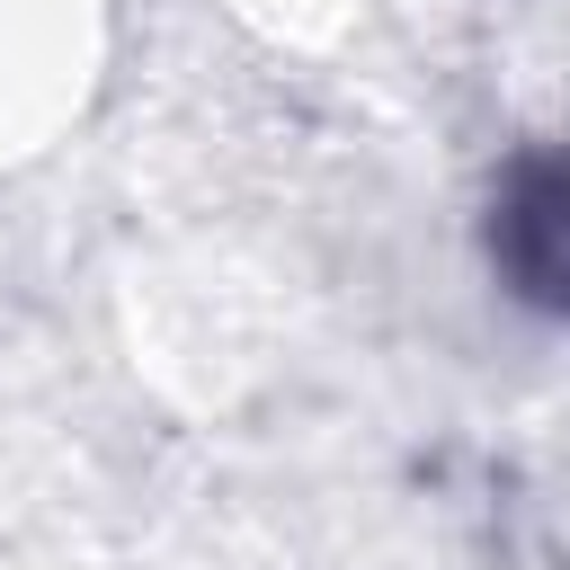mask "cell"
Segmentation results:
<instances>
[{
	"label": "cell",
	"mask_w": 570,
	"mask_h": 570,
	"mask_svg": "<svg viewBox=\"0 0 570 570\" xmlns=\"http://www.w3.org/2000/svg\"><path fill=\"white\" fill-rule=\"evenodd\" d=\"M508 267L525 276V294L570 303V169L517 187V205H508Z\"/></svg>",
	"instance_id": "6da1fadb"
}]
</instances>
